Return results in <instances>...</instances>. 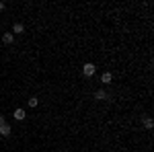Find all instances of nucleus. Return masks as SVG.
<instances>
[{"label": "nucleus", "instance_id": "obj_9", "mask_svg": "<svg viewBox=\"0 0 154 152\" xmlns=\"http://www.w3.org/2000/svg\"><path fill=\"white\" fill-rule=\"evenodd\" d=\"M39 105V99H37V97H31V99H29V107H37Z\"/></svg>", "mask_w": 154, "mask_h": 152}, {"label": "nucleus", "instance_id": "obj_11", "mask_svg": "<svg viewBox=\"0 0 154 152\" xmlns=\"http://www.w3.org/2000/svg\"><path fill=\"white\" fill-rule=\"evenodd\" d=\"M0 11H4V2H0Z\"/></svg>", "mask_w": 154, "mask_h": 152}, {"label": "nucleus", "instance_id": "obj_5", "mask_svg": "<svg viewBox=\"0 0 154 152\" xmlns=\"http://www.w3.org/2000/svg\"><path fill=\"white\" fill-rule=\"evenodd\" d=\"M111 80H113L111 72H103V74H101V82H103V84H109Z\"/></svg>", "mask_w": 154, "mask_h": 152}, {"label": "nucleus", "instance_id": "obj_2", "mask_svg": "<svg viewBox=\"0 0 154 152\" xmlns=\"http://www.w3.org/2000/svg\"><path fill=\"white\" fill-rule=\"evenodd\" d=\"M12 117H14L17 121H23L25 117H27V113H25V109H21V107H19V109H14V113H12Z\"/></svg>", "mask_w": 154, "mask_h": 152}, {"label": "nucleus", "instance_id": "obj_1", "mask_svg": "<svg viewBox=\"0 0 154 152\" xmlns=\"http://www.w3.org/2000/svg\"><path fill=\"white\" fill-rule=\"evenodd\" d=\"M95 72H97V66L93 64V62H86V64L82 66V74L84 76H93Z\"/></svg>", "mask_w": 154, "mask_h": 152}, {"label": "nucleus", "instance_id": "obj_3", "mask_svg": "<svg viewBox=\"0 0 154 152\" xmlns=\"http://www.w3.org/2000/svg\"><path fill=\"white\" fill-rule=\"evenodd\" d=\"M11 134H12L11 126H6V123H4V126H0V136H2V138H8Z\"/></svg>", "mask_w": 154, "mask_h": 152}, {"label": "nucleus", "instance_id": "obj_4", "mask_svg": "<svg viewBox=\"0 0 154 152\" xmlns=\"http://www.w3.org/2000/svg\"><path fill=\"white\" fill-rule=\"evenodd\" d=\"M95 99H97V101H105V99H109V95H107V91L99 88V91L95 93Z\"/></svg>", "mask_w": 154, "mask_h": 152}, {"label": "nucleus", "instance_id": "obj_7", "mask_svg": "<svg viewBox=\"0 0 154 152\" xmlns=\"http://www.w3.org/2000/svg\"><path fill=\"white\" fill-rule=\"evenodd\" d=\"M23 31H25L23 23H14V27H12V35H14V33H23Z\"/></svg>", "mask_w": 154, "mask_h": 152}, {"label": "nucleus", "instance_id": "obj_10", "mask_svg": "<svg viewBox=\"0 0 154 152\" xmlns=\"http://www.w3.org/2000/svg\"><path fill=\"white\" fill-rule=\"evenodd\" d=\"M6 123V119H4V115H0V126H4Z\"/></svg>", "mask_w": 154, "mask_h": 152}, {"label": "nucleus", "instance_id": "obj_8", "mask_svg": "<svg viewBox=\"0 0 154 152\" xmlns=\"http://www.w3.org/2000/svg\"><path fill=\"white\" fill-rule=\"evenodd\" d=\"M144 128H146V129H152L154 128V121L150 119V117H146V119H144Z\"/></svg>", "mask_w": 154, "mask_h": 152}, {"label": "nucleus", "instance_id": "obj_6", "mask_svg": "<svg viewBox=\"0 0 154 152\" xmlns=\"http://www.w3.org/2000/svg\"><path fill=\"white\" fill-rule=\"evenodd\" d=\"M2 41H4L6 45H11L12 41H14V35H12V33H4V35H2Z\"/></svg>", "mask_w": 154, "mask_h": 152}]
</instances>
